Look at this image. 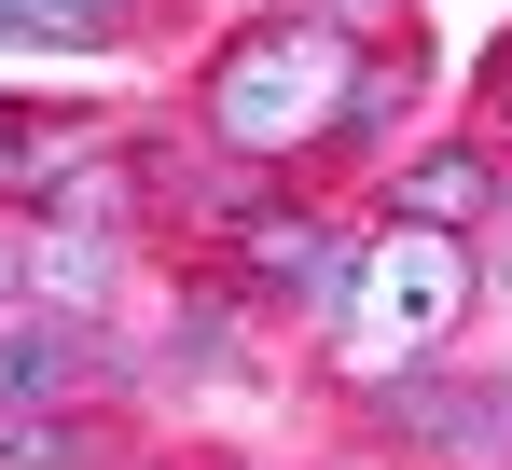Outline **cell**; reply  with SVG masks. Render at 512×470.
<instances>
[{"instance_id":"7c38bea8","label":"cell","mask_w":512,"mask_h":470,"mask_svg":"<svg viewBox=\"0 0 512 470\" xmlns=\"http://www.w3.org/2000/svg\"><path fill=\"white\" fill-rule=\"evenodd\" d=\"M14 277H28V249H0V291H14Z\"/></svg>"},{"instance_id":"7a4b0ae2","label":"cell","mask_w":512,"mask_h":470,"mask_svg":"<svg viewBox=\"0 0 512 470\" xmlns=\"http://www.w3.org/2000/svg\"><path fill=\"white\" fill-rule=\"evenodd\" d=\"M457 305H471V249L443 222H388L360 249V277H346V346L360 360H429L457 332Z\"/></svg>"},{"instance_id":"ba28073f","label":"cell","mask_w":512,"mask_h":470,"mask_svg":"<svg viewBox=\"0 0 512 470\" xmlns=\"http://www.w3.org/2000/svg\"><path fill=\"white\" fill-rule=\"evenodd\" d=\"M0 470H70V429L42 401H0Z\"/></svg>"},{"instance_id":"5bb4252c","label":"cell","mask_w":512,"mask_h":470,"mask_svg":"<svg viewBox=\"0 0 512 470\" xmlns=\"http://www.w3.org/2000/svg\"><path fill=\"white\" fill-rule=\"evenodd\" d=\"M499 277H512V249H499Z\"/></svg>"},{"instance_id":"5b68a950","label":"cell","mask_w":512,"mask_h":470,"mask_svg":"<svg viewBox=\"0 0 512 470\" xmlns=\"http://www.w3.org/2000/svg\"><path fill=\"white\" fill-rule=\"evenodd\" d=\"M70 374H84V332H56V318L0 332V401H56Z\"/></svg>"},{"instance_id":"6da1fadb","label":"cell","mask_w":512,"mask_h":470,"mask_svg":"<svg viewBox=\"0 0 512 470\" xmlns=\"http://www.w3.org/2000/svg\"><path fill=\"white\" fill-rule=\"evenodd\" d=\"M346 83H360V42L333 14H277L250 28L222 70H208V125L236 153H291V139H346Z\"/></svg>"},{"instance_id":"8992f818","label":"cell","mask_w":512,"mask_h":470,"mask_svg":"<svg viewBox=\"0 0 512 470\" xmlns=\"http://www.w3.org/2000/svg\"><path fill=\"white\" fill-rule=\"evenodd\" d=\"M0 180H84V125H56V111H14V97H0Z\"/></svg>"},{"instance_id":"3957f363","label":"cell","mask_w":512,"mask_h":470,"mask_svg":"<svg viewBox=\"0 0 512 470\" xmlns=\"http://www.w3.org/2000/svg\"><path fill=\"white\" fill-rule=\"evenodd\" d=\"M250 277H263V291H333V305H346V277H360V263L333 249V222L263 208V222H250Z\"/></svg>"},{"instance_id":"9c48e42d","label":"cell","mask_w":512,"mask_h":470,"mask_svg":"<svg viewBox=\"0 0 512 470\" xmlns=\"http://www.w3.org/2000/svg\"><path fill=\"white\" fill-rule=\"evenodd\" d=\"M125 0H42V28H111Z\"/></svg>"},{"instance_id":"52a82bcc","label":"cell","mask_w":512,"mask_h":470,"mask_svg":"<svg viewBox=\"0 0 512 470\" xmlns=\"http://www.w3.org/2000/svg\"><path fill=\"white\" fill-rule=\"evenodd\" d=\"M28 277H42V291H70V305H97V277H111V235H42V249H28Z\"/></svg>"},{"instance_id":"30bf717a","label":"cell","mask_w":512,"mask_h":470,"mask_svg":"<svg viewBox=\"0 0 512 470\" xmlns=\"http://www.w3.org/2000/svg\"><path fill=\"white\" fill-rule=\"evenodd\" d=\"M485 97H499V125H512V42H499V70H485Z\"/></svg>"},{"instance_id":"277c9868","label":"cell","mask_w":512,"mask_h":470,"mask_svg":"<svg viewBox=\"0 0 512 470\" xmlns=\"http://www.w3.org/2000/svg\"><path fill=\"white\" fill-rule=\"evenodd\" d=\"M485 208H499V166H485V153H416L388 222H443V235H457V222H485Z\"/></svg>"},{"instance_id":"8fae6325","label":"cell","mask_w":512,"mask_h":470,"mask_svg":"<svg viewBox=\"0 0 512 470\" xmlns=\"http://www.w3.org/2000/svg\"><path fill=\"white\" fill-rule=\"evenodd\" d=\"M14 28H42V0H0V42H14Z\"/></svg>"},{"instance_id":"4fadbf2b","label":"cell","mask_w":512,"mask_h":470,"mask_svg":"<svg viewBox=\"0 0 512 470\" xmlns=\"http://www.w3.org/2000/svg\"><path fill=\"white\" fill-rule=\"evenodd\" d=\"M346 14H402V0H346Z\"/></svg>"}]
</instances>
